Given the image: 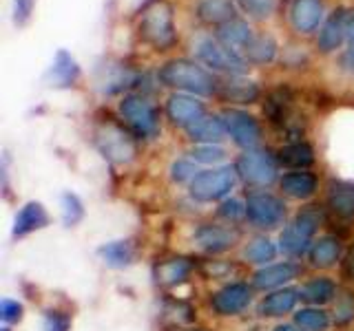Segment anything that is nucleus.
<instances>
[{"label": "nucleus", "mask_w": 354, "mask_h": 331, "mask_svg": "<svg viewBox=\"0 0 354 331\" xmlns=\"http://www.w3.org/2000/svg\"><path fill=\"white\" fill-rule=\"evenodd\" d=\"M246 217L252 225L261 230H274L286 219V203L270 192H252L246 201Z\"/></svg>", "instance_id": "obj_8"}, {"label": "nucleus", "mask_w": 354, "mask_h": 331, "mask_svg": "<svg viewBox=\"0 0 354 331\" xmlns=\"http://www.w3.org/2000/svg\"><path fill=\"white\" fill-rule=\"evenodd\" d=\"M49 223V214L44 205L40 201H27L18 210V214L14 219V230H11V237L14 239H22L31 234V232L47 228Z\"/></svg>", "instance_id": "obj_17"}, {"label": "nucleus", "mask_w": 354, "mask_h": 331, "mask_svg": "<svg viewBox=\"0 0 354 331\" xmlns=\"http://www.w3.org/2000/svg\"><path fill=\"white\" fill-rule=\"evenodd\" d=\"M180 314H188V316H195V309L188 305V303H182V301H169L164 305V316L171 320L173 325H188V320Z\"/></svg>", "instance_id": "obj_38"}, {"label": "nucleus", "mask_w": 354, "mask_h": 331, "mask_svg": "<svg viewBox=\"0 0 354 331\" xmlns=\"http://www.w3.org/2000/svg\"><path fill=\"white\" fill-rule=\"evenodd\" d=\"M321 223H324V210L319 205H306L283 228L279 237V248L288 257H301L310 250V243H313Z\"/></svg>", "instance_id": "obj_3"}, {"label": "nucleus", "mask_w": 354, "mask_h": 331, "mask_svg": "<svg viewBox=\"0 0 354 331\" xmlns=\"http://www.w3.org/2000/svg\"><path fill=\"white\" fill-rule=\"evenodd\" d=\"M195 53L206 66H210L213 71L226 73L228 77L230 75H243L248 69L246 60H243L239 53L224 47L217 38H202L195 44Z\"/></svg>", "instance_id": "obj_7"}, {"label": "nucleus", "mask_w": 354, "mask_h": 331, "mask_svg": "<svg viewBox=\"0 0 354 331\" xmlns=\"http://www.w3.org/2000/svg\"><path fill=\"white\" fill-rule=\"evenodd\" d=\"M237 181L235 166H219L213 170L199 172L191 181V194L197 201H219L224 199Z\"/></svg>", "instance_id": "obj_6"}, {"label": "nucleus", "mask_w": 354, "mask_h": 331, "mask_svg": "<svg viewBox=\"0 0 354 331\" xmlns=\"http://www.w3.org/2000/svg\"><path fill=\"white\" fill-rule=\"evenodd\" d=\"M3 331H9V329H3Z\"/></svg>", "instance_id": "obj_48"}, {"label": "nucleus", "mask_w": 354, "mask_h": 331, "mask_svg": "<svg viewBox=\"0 0 354 331\" xmlns=\"http://www.w3.org/2000/svg\"><path fill=\"white\" fill-rule=\"evenodd\" d=\"M224 47H228L230 51H235V53H243L248 49V44L252 42L254 38V33L250 29L248 22H243L239 18L235 20H230L226 22V25H221L217 27V36H215Z\"/></svg>", "instance_id": "obj_23"}, {"label": "nucleus", "mask_w": 354, "mask_h": 331, "mask_svg": "<svg viewBox=\"0 0 354 331\" xmlns=\"http://www.w3.org/2000/svg\"><path fill=\"white\" fill-rule=\"evenodd\" d=\"M84 219V205L80 201V197L73 192L62 194V223L66 228L77 225Z\"/></svg>", "instance_id": "obj_35"}, {"label": "nucleus", "mask_w": 354, "mask_h": 331, "mask_svg": "<svg viewBox=\"0 0 354 331\" xmlns=\"http://www.w3.org/2000/svg\"><path fill=\"white\" fill-rule=\"evenodd\" d=\"M120 115L136 137L153 139L160 135V108L147 97L124 95L120 102Z\"/></svg>", "instance_id": "obj_5"}, {"label": "nucleus", "mask_w": 354, "mask_h": 331, "mask_svg": "<svg viewBox=\"0 0 354 331\" xmlns=\"http://www.w3.org/2000/svg\"><path fill=\"white\" fill-rule=\"evenodd\" d=\"M274 257H277V248L268 237H257L254 241L248 243L246 250H243V259L248 263H257V265H266Z\"/></svg>", "instance_id": "obj_34"}, {"label": "nucleus", "mask_w": 354, "mask_h": 331, "mask_svg": "<svg viewBox=\"0 0 354 331\" xmlns=\"http://www.w3.org/2000/svg\"><path fill=\"white\" fill-rule=\"evenodd\" d=\"M346 38H348V33H346V9H337L335 14L326 20V25L319 29L317 47L324 53L337 51Z\"/></svg>", "instance_id": "obj_22"}, {"label": "nucleus", "mask_w": 354, "mask_h": 331, "mask_svg": "<svg viewBox=\"0 0 354 331\" xmlns=\"http://www.w3.org/2000/svg\"><path fill=\"white\" fill-rule=\"evenodd\" d=\"M80 64L75 62V58L69 53V51H64V49H58V53H55V58H53V64H51V69L47 73V80L51 86L55 88H71L75 86V82L80 80Z\"/></svg>", "instance_id": "obj_16"}, {"label": "nucleus", "mask_w": 354, "mask_h": 331, "mask_svg": "<svg viewBox=\"0 0 354 331\" xmlns=\"http://www.w3.org/2000/svg\"><path fill=\"white\" fill-rule=\"evenodd\" d=\"M221 219L230 221V223H237L239 219L246 217V205H243L241 201H237V199H230V201H224L221 203V208L217 210Z\"/></svg>", "instance_id": "obj_42"}, {"label": "nucleus", "mask_w": 354, "mask_h": 331, "mask_svg": "<svg viewBox=\"0 0 354 331\" xmlns=\"http://www.w3.org/2000/svg\"><path fill=\"white\" fill-rule=\"evenodd\" d=\"M243 55H246V62H252V64H268L274 60L277 55V42L272 36H266V33H261V36H254L252 42L248 44V49L243 51Z\"/></svg>", "instance_id": "obj_32"}, {"label": "nucleus", "mask_w": 354, "mask_h": 331, "mask_svg": "<svg viewBox=\"0 0 354 331\" xmlns=\"http://www.w3.org/2000/svg\"><path fill=\"white\" fill-rule=\"evenodd\" d=\"M263 115L272 126L286 128L288 135L301 137V124L290 119L292 117V93L288 91V88L281 86L268 95V99H266V104H263Z\"/></svg>", "instance_id": "obj_11"}, {"label": "nucleus", "mask_w": 354, "mask_h": 331, "mask_svg": "<svg viewBox=\"0 0 354 331\" xmlns=\"http://www.w3.org/2000/svg\"><path fill=\"white\" fill-rule=\"evenodd\" d=\"M97 257L102 259V263L109 265V268L124 270L136 261V248H133L131 241H111L97 250Z\"/></svg>", "instance_id": "obj_28"}, {"label": "nucleus", "mask_w": 354, "mask_h": 331, "mask_svg": "<svg viewBox=\"0 0 354 331\" xmlns=\"http://www.w3.org/2000/svg\"><path fill=\"white\" fill-rule=\"evenodd\" d=\"M235 3L246 11L248 16L263 20L274 11V0H235Z\"/></svg>", "instance_id": "obj_37"}, {"label": "nucleus", "mask_w": 354, "mask_h": 331, "mask_svg": "<svg viewBox=\"0 0 354 331\" xmlns=\"http://www.w3.org/2000/svg\"><path fill=\"white\" fill-rule=\"evenodd\" d=\"M301 268L292 261H283V263H274V265H266L257 274L252 276V285L257 290H272V287H279L288 281H292L299 276Z\"/></svg>", "instance_id": "obj_19"}, {"label": "nucleus", "mask_w": 354, "mask_h": 331, "mask_svg": "<svg viewBox=\"0 0 354 331\" xmlns=\"http://www.w3.org/2000/svg\"><path fill=\"white\" fill-rule=\"evenodd\" d=\"M193 159L199 163H215L224 159V148L217 146V143H199V146L193 148Z\"/></svg>", "instance_id": "obj_39"}, {"label": "nucleus", "mask_w": 354, "mask_h": 331, "mask_svg": "<svg viewBox=\"0 0 354 331\" xmlns=\"http://www.w3.org/2000/svg\"><path fill=\"white\" fill-rule=\"evenodd\" d=\"M274 331H304L299 325H279Z\"/></svg>", "instance_id": "obj_46"}, {"label": "nucleus", "mask_w": 354, "mask_h": 331, "mask_svg": "<svg viewBox=\"0 0 354 331\" xmlns=\"http://www.w3.org/2000/svg\"><path fill=\"white\" fill-rule=\"evenodd\" d=\"M160 82L164 86H171L177 88V91H186V93H193V95H215L219 82L213 77V73H208L204 66H199L193 60H169L166 62L160 73Z\"/></svg>", "instance_id": "obj_1"}, {"label": "nucleus", "mask_w": 354, "mask_h": 331, "mask_svg": "<svg viewBox=\"0 0 354 331\" xmlns=\"http://www.w3.org/2000/svg\"><path fill=\"white\" fill-rule=\"evenodd\" d=\"M138 33L155 51H169L177 42L173 5L166 3V0H158V3L149 5L140 16Z\"/></svg>", "instance_id": "obj_2"}, {"label": "nucleus", "mask_w": 354, "mask_h": 331, "mask_svg": "<svg viewBox=\"0 0 354 331\" xmlns=\"http://www.w3.org/2000/svg\"><path fill=\"white\" fill-rule=\"evenodd\" d=\"M217 93L230 104H252L259 99V86L250 80H243L241 75H230L226 82H219Z\"/></svg>", "instance_id": "obj_20"}, {"label": "nucleus", "mask_w": 354, "mask_h": 331, "mask_svg": "<svg viewBox=\"0 0 354 331\" xmlns=\"http://www.w3.org/2000/svg\"><path fill=\"white\" fill-rule=\"evenodd\" d=\"M299 292L297 290H277L272 294H268L259 305V314L266 318H277L283 316L288 312H292L297 301H299Z\"/></svg>", "instance_id": "obj_29"}, {"label": "nucleus", "mask_w": 354, "mask_h": 331, "mask_svg": "<svg viewBox=\"0 0 354 331\" xmlns=\"http://www.w3.org/2000/svg\"><path fill=\"white\" fill-rule=\"evenodd\" d=\"M335 320H337V325H348V323H352V320H354V301L350 298V294H346L337 303Z\"/></svg>", "instance_id": "obj_44"}, {"label": "nucleus", "mask_w": 354, "mask_h": 331, "mask_svg": "<svg viewBox=\"0 0 354 331\" xmlns=\"http://www.w3.org/2000/svg\"><path fill=\"white\" fill-rule=\"evenodd\" d=\"M295 325H299L304 331H328L330 316L319 307H306L295 314Z\"/></svg>", "instance_id": "obj_33"}, {"label": "nucleus", "mask_w": 354, "mask_h": 331, "mask_svg": "<svg viewBox=\"0 0 354 331\" xmlns=\"http://www.w3.org/2000/svg\"><path fill=\"white\" fill-rule=\"evenodd\" d=\"M0 316H3L5 323H18L22 318V305L16 301H9V298H3L0 301Z\"/></svg>", "instance_id": "obj_45"}, {"label": "nucleus", "mask_w": 354, "mask_h": 331, "mask_svg": "<svg viewBox=\"0 0 354 331\" xmlns=\"http://www.w3.org/2000/svg\"><path fill=\"white\" fill-rule=\"evenodd\" d=\"M328 208L337 219L354 221V183L352 181H330Z\"/></svg>", "instance_id": "obj_18"}, {"label": "nucleus", "mask_w": 354, "mask_h": 331, "mask_svg": "<svg viewBox=\"0 0 354 331\" xmlns=\"http://www.w3.org/2000/svg\"><path fill=\"white\" fill-rule=\"evenodd\" d=\"M341 259V241L337 237H324L310 248V265L319 270L335 268Z\"/></svg>", "instance_id": "obj_27"}, {"label": "nucleus", "mask_w": 354, "mask_h": 331, "mask_svg": "<svg viewBox=\"0 0 354 331\" xmlns=\"http://www.w3.org/2000/svg\"><path fill=\"white\" fill-rule=\"evenodd\" d=\"M38 0H14V7H11V18H14L16 27H27L31 22L33 9H36Z\"/></svg>", "instance_id": "obj_40"}, {"label": "nucleus", "mask_w": 354, "mask_h": 331, "mask_svg": "<svg viewBox=\"0 0 354 331\" xmlns=\"http://www.w3.org/2000/svg\"><path fill=\"white\" fill-rule=\"evenodd\" d=\"M166 115H169L173 126L188 128L193 121L206 115V106H204V102H199L195 95L175 93L169 97V102H166Z\"/></svg>", "instance_id": "obj_14"}, {"label": "nucleus", "mask_w": 354, "mask_h": 331, "mask_svg": "<svg viewBox=\"0 0 354 331\" xmlns=\"http://www.w3.org/2000/svg\"><path fill=\"white\" fill-rule=\"evenodd\" d=\"M239 241V230L232 225H217V223H202L195 230V243L208 254H221L235 248Z\"/></svg>", "instance_id": "obj_13"}, {"label": "nucleus", "mask_w": 354, "mask_h": 331, "mask_svg": "<svg viewBox=\"0 0 354 331\" xmlns=\"http://www.w3.org/2000/svg\"><path fill=\"white\" fill-rule=\"evenodd\" d=\"M235 168L250 185H270L277 179V159L268 150H246L237 159Z\"/></svg>", "instance_id": "obj_9"}, {"label": "nucleus", "mask_w": 354, "mask_h": 331, "mask_svg": "<svg viewBox=\"0 0 354 331\" xmlns=\"http://www.w3.org/2000/svg\"><path fill=\"white\" fill-rule=\"evenodd\" d=\"M346 33H348L350 51L343 55V64H346L350 71H354V9H346Z\"/></svg>", "instance_id": "obj_43"}, {"label": "nucleus", "mask_w": 354, "mask_h": 331, "mask_svg": "<svg viewBox=\"0 0 354 331\" xmlns=\"http://www.w3.org/2000/svg\"><path fill=\"white\" fill-rule=\"evenodd\" d=\"M281 190L283 194L292 197V199H310L319 188V179L308 170H299V172H288L281 177Z\"/></svg>", "instance_id": "obj_26"}, {"label": "nucleus", "mask_w": 354, "mask_h": 331, "mask_svg": "<svg viewBox=\"0 0 354 331\" xmlns=\"http://www.w3.org/2000/svg\"><path fill=\"white\" fill-rule=\"evenodd\" d=\"M277 159H279V163L288 166V168L306 170L315 163V150L310 143L299 139V141L288 143V146H283L279 152H277Z\"/></svg>", "instance_id": "obj_30"}, {"label": "nucleus", "mask_w": 354, "mask_h": 331, "mask_svg": "<svg viewBox=\"0 0 354 331\" xmlns=\"http://www.w3.org/2000/svg\"><path fill=\"white\" fill-rule=\"evenodd\" d=\"M195 263L184 257H173L155 265V281L162 287H175L193 274Z\"/></svg>", "instance_id": "obj_21"}, {"label": "nucleus", "mask_w": 354, "mask_h": 331, "mask_svg": "<svg viewBox=\"0 0 354 331\" xmlns=\"http://www.w3.org/2000/svg\"><path fill=\"white\" fill-rule=\"evenodd\" d=\"M219 117H221V121H224L226 132L232 137V141H235L237 146L246 148V150H254V146H259L261 126H259L257 119L246 113V110L224 108Z\"/></svg>", "instance_id": "obj_10"}, {"label": "nucleus", "mask_w": 354, "mask_h": 331, "mask_svg": "<svg viewBox=\"0 0 354 331\" xmlns=\"http://www.w3.org/2000/svg\"><path fill=\"white\" fill-rule=\"evenodd\" d=\"M288 18L297 33H313L324 20V3L321 0H292Z\"/></svg>", "instance_id": "obj_15"}, {"label": "nucleus", "mask_w": 354, "mask_h": 331, "mask_svg": "<svg viewBox=\"0 0 354 331\" xmlns=\"http://www.w3.org/2000/svg\"><path fill=\"white\" fill-rule=\"evenodd\" d=\"M93 141L97 150L102 152V157L111 163H129L138 154V143L133 139L131 130L113 119L100 121L93 132Z\"/></svg>", "instance_id": "obj_4"}, {"label": "nucleus", "mask_w": 354, "mask_h": 331, "mask_svg": "<svg viewBox=\"0 0 354 331\" xmlns=\"http://www.w3.org/2000/svg\"><path fill=\"white\" fill-rule=\"evenodd\" d=\"M299 296H301V301H306L310 305H317V307L326 305L337 296V283L332 279H326V276H321V279H313V281L301 287Z\"/></svg>", "instance_id": "obj_31"}, {"label": "nucleus", "mask_w": 354, "mask_h": 331, "mask_svg": "<svg viewBox=\"0 0 354 331\" xmlns=\"http://www.w3.org/2000/svg\"><path fill=\"white\" fill-rule=\"evenodd\" d=\"M252 301V290L243 283H230L210 296V307L217 316H237Z\"/></svg>", "instance_id": "obj_12"}, {"label": "nucleus", "mask_w": 354, "mask_h": 331, "mask_svg": "<svg viewBox=\"0 0 354 331\" xmlns=\"http://www.w3.org/2000/svg\"><path fill=\"white\" fill-rule=\"evenodd\" d=\"M184 331H208V329H184Z\"/></svg>", "instance_id": "obj_47"}, {"label": "nucleus", "mask_w": 354, "mask_h": 331, "mask_svg": "<svg viewBox=\"0 0 354 331\" xmlns=\"http://www.w3.org/2000/svg\"><path fill=\"white\" fill-rule=\"evenodd\" d=\"M197 18L204 25H226L235 20V5L232 0H197Z\"/></svg>", "instance_id": "obj_25"}, {"label": "nucleus", "mask_w": 354, "mask_h": 331, "mask_svg": "<svg viewBox=\"0 0 354 331\" xmlns=\"http://www.w3.org/2000/svg\"><path fill=\"white\" fill-rule=\"evenodd\" d=\"M71 316L60 309H47L42 316V331H69Z\"/></svg>", "instance_id": "obj_36"}, {"label": "nucleus", "mask_w": 354, "mask_h": 331, "mask_svg": "<svg viewBox=\"0 0 354 331\" xmlns=\"http://www.w3.org/2000/svg\"><path fill=\"white\" fill-rule=\"evenodd\" d=\"M197 174H199V172L195 170V166H193L191 161H186V159H177V161L171 166V177H173V181H177V183L193 181Z\"/></svg>", "instance_id": "obj_41"}, {"label": "nucleus", "mask_w": 354, "mask_h": 331, "mask_svg": "<svg viewBox=\"0 0 354 331\" xmlns=\"http://www.w3.org/2000/svg\"><path fill=\"white\" fill-rule=\"evenodd\" d=\"M186 135L199 143H217L224 139L226 126H224V121H221V117L217 115H202L186 128Z\"/></svg>", "instance_id": "obj_24"}]
</instances>
